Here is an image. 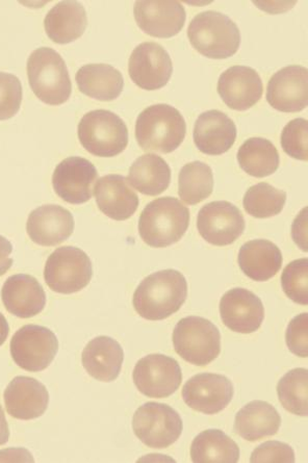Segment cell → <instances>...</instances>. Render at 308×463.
Listing matches in <instances>:
<instances>
[{
	"instance_id": "1",
	"label": "cell",
	"mask_w": 308,
	"mask_h": 463,
	"mask_svg": "<svg viewBox=\"0 0 308 463\" xmlns=\"http://www.w3.org/2000/svg\"><path fill=\"white\" fill-rule=\"evenodd\" d=\"M188 297V282L183 274L169 269L147 276L134 294L135 312L144 319L162 321L181 309Z\"/></svg>"
},
{
	"instance_id": "2",
	"label": "cell",
	"mask_w": 308,
	"mask_h": 463,
	"mask_svg": "<svg viewBox=\"0 0 308 463\" xmlns=\"http://www.w3.org/2000/svg\"><path fill=\"white\" fill-rule=\"evenodd\" d=\"M189 225L188 207L176 198L162 197L148 203L142 212L139 233L148 246L165 248L181 241Z\"/></svg>"
},
{
	"instance_id": "3",
	"label": "cell",
	"mask_w": 308,
	"mask_h": 463,
	"mask_svg": "<svg viewBox=\"0 0 308 463\" xmlns=\"http://www.w3.org/2000/svg\"><path fill=\"white\" fill-rule=\"evenodd\" d=\"M187 124L180 110L168 105L144 109L135 122V139L145 151L167 155L181 146L186 137Z\"/></svg>"
},
{
	"instance_id": "4",
	"label": "cell",
	"mask_w": 308,
	"mask_h": 463,
	"mask_svg": "<svg viewBox=\"0 0 308 463\" xmlns=\"http://www.w3.org/2000/svg\"><path fill=\"white\" fill-rule=\"evenodd\" d=\"M27 76L37 98L48 106H61L70 99L72 84L63 58L50 47H41L27 61Z\"/></svg>"
},
{
	"instance_id": "5",
	"label": "cell",
	"mask_w": 308,
	"mask_h": 463,
	"mask_svg": "<svg viewBox=\"0 0 308 463\" xmlns=\"http://www.w3.org/2000/svg\"><path fill=\"white\" fill-rule=\"evenodd\" d=\"M188 37L194 50L214 60L232 57L241 45L238 25L229 16L215 11L198 14L189 25Z\"/></svg>"
},
{
	"instance_id": "6",
	"label": "cell",
	"mask_w": 308,
	"mask_h": 463,
	"mask_svg": "<svg viewBox=\"0 0 308 463\" xmlns=\"http://www.w3.org/2000/svg\"><path fill=\"white\" fill-rule=\"evenodd\" d=\"M79 140L89 154L113 157L122 154L128 145V129L119 116L106 109H96L81 118Z\"/></svg>"
},
{
	"instance_id": "7",
	"label": "cell",
	"mask_w": 308,
	"mask_h": 463,
	"mask_svg": "<svg viewBox=\"0 0 308 463\" xmlns=\"http://www.w3.org/2000/svg\"><path fill=\"white\" fill-rule=\"evenodd\" d=\"M173 341L176 354L194 365H208L220 355V331L204 317L191 316L182 319L175 326Z\"/></svg>"
},
{
	"instance_id": "8",
	"label": "cell",
	"mask_w": 308,
	"mask_h": 463,
	"mask_svg": "<svg viewBox=\"0 0 308 463\" xmlns=\"http://www.w3.org/2000/svg\"><path fill=\"white\" fill-rule=\"evenodd\" d=\"M93 266L81 249L72 246L58 248L47 259L44 279L51 291L70 295L84 289L90 283Z\"/></svg>"
},
{
	"instance_id": "9",
	"label": "cell",
	"mask_w": 308,
	"mask_h": 463,
	"mask_svg": "<svg viewBox=\"0 0 308 463\" xmlns=\"http://www.w3.org/2000/svg\"><path fill=\"white\" fill-rule=\"evenodd\" d=\"M133 430L144 445L153 449H166L181 438L182 420L173 407L148 402L135 412Z\"/></svg>"
},
{
	"instance_id": "10",
	"label": "cell",
	"mask_w": 308,
	"mask_h": 463,
	"mask_svg": "<svg viewBox=\"0 0 308 463\" xmlns=\"http://www.w3.org/2000/svg\"><path fill=\"white\" fill-rule=\"evenodd\" d=\"M11 355L19 368L27 372L44 371L59 350L57 335L39 325H25L13 335Z\"/></svg>"
},
{
	"instance_id": "11",
	"label": "cell",
	"mask_w": 308,
	"mask_h": 463,
	"mask_svg": "<svg viewBox=\"0 0 308 463\" xmlns=\"http://www.w3.org/2000/svg\"><path fill=\"white\" fill-rule=\"evenodd\" d=\"M136 389L149 398H167L180 389L182 373L174 358L150 354L140 359L134 370Z\"/></svg>"
},
{
	"instance_id": "12",
	"label": "cell",
	"mask_w": 308,
	"mask_h": 463,
	"mask_svg": "<svg viewBox=\"0 0 308 463\" xmlns=\"http://www.w3.org/2000/svg\"><path fill=\"white\" fill-rule=\"evenodd\" d=\"M128 73L136 86L155 91L165 87L173 78V60L160 44L142 43L135 48L129 58Z\"/></svg>"
},
{
	"instance_id": "13",
	"label": "cell",
	"mask_w": 308,
	"mask_h": 463,
	"mask_svg": "<svg viewBox=\"0 0 308 463\" xmlns=\"http://www.w3.org/2000/svg\"><path fill=\"white\" fill-rule=\"evenodd\" d=\"M197 228L208 243L223 247L234 244L245 231V219L238 207L228 202L205 204L198 213Z\"/></svg>"
},
{
	"instance_id": "14",
	"label": "cell",
	"mask_w": 308,
	"mask_h": 463,
	"mask_svg": "<svg viewBox=\"0 0 308 463\" xmlns=\"http://www.w3.org/2000/svg\"><path fill=\"white\" fill-rule=\"evenodd\" d=\"M98 173L84 157L71 156L61 162L52 175L56 194L70 204H83L93 196Z\"/></svg>"
},
{
	"instance_id": "15",
	"label": "cell",
	"mask_w": 308,
	"mask_h": 463,
	"mask_svg": "<svg viewBox=\"0 0 308 463\" xmlns=\"http://www.w3.org/2000/svg\"><path fill=\"white\" fill-rule=\"evenodd\" d=\"M234 392V384L228 377L203 373L188 380L182 398L191 410L211 416L229 405Z\"/></svg>"
},
{
	"instance_id": "16",
	"label": "cell",
	"mask_w": 308,
	"mask_h": 463,
	"mask_svg": "<svg viewBox=\"0 0 308 463\" xmlns=\"http://www.w3.org/2000/svg\"><path fill=\"white\" fill-rule=\"evenodd\" d=\"M266 101L283 113H298L308 105V71L303 66L280 69L269 80Z\"/></svg>"
},
{
	"instance_id": "17",
	"label": "cell",
	"mask_w": 308,
	"mask_h": 463,
	"mask_svg": "<svg viewBox=\"0 0 308 463\" xmlns=\"http://www.w3.org/2000/svg\"><path fill=\"white\" fill-rule=\"evenodd\" d=\"M220 316L225 326L234 333L249 335L261 328L265 307L255 293L236 288L222 296Z\"/></svg>"
},
{
	"instance_id": "18",
	"label": "cell",
	"mask_w": 308,
	"mask_h": 463,
	"mask_svg": "<svg viewBox=\"0 0 308 463\" xmlns=\"http://www.w3.org/2000/svg\"><path fill=\"white\" fill-rule=\"evenodd\" d=\"M263 92L261 76L250 67H230L218 81V93L225 105L239 112L256 106Z\"/></svg>"
},
{
	"instance_id": "19",
	"label": "cell",
	"mask_w": 308,
	"mask_h": 463,
	"mask_svg": "<svg viewBox=\"0 0 308 463\" xmlns=\"http://www.w3.org/2000/svg\"><path fill=\"white\" fill-rule=\"evenodd\" d=\"M135 19L140 29L154 38H173L181 33L187 14L178 2H136Z\"/></svg>"
},
{
	"instance_id": "20",
	"label": "cell",
	"mask_w": 308,
	"mask_h": 463,
	"mask_svg": "<svg viewBox=\"0 0 308 463\" xmlns=\"http://www.w3.org/2000/svg\"><path fill=\"white\" fill-rule=\"evenodd\" d=\"M73 231L72 213L60 205L40 206L27 219V234L40 246L52 247L61 244L71 237Z\"/></svg>"
},
{
	"instance_id": "21",
	"label": "cell",
	"mask_w": 308,
	"mask_h": 463,
	"mask_svg": "<svg viewBox=\"0 0 308 463\" xmlns=\"http://www.w3.org/2000/svg\"><path fill=\"white\" fill-rule=\"evenodd\" d=\"M4 399L11 417L30 420L43 416L50 403V393L37 379L18 376L5 389Z\"/></svg>"
},
{
	"instance_id": "22",
	"label": "cell",
	"mask_w": 308,
	"mask_h": 463,
	"mask_svg": "<svg viewBox=\"0 0 308 463\" xmlns=\"http://www.w3.org/2000/svg\"><path fill=\"white\" fill-rule=\"evenodd\" d=\"M193 137L196 147L202 154L221 156L234 146L237 127L228 115L211 109L198 117Z\"/></svg>"
},
{
	"instance_id": "23",
	"label": "cell",
	"mask_w": 308,
	"mask_h": 463,
	"mask_svg": "<svg viewBox=\"0 0 308 463\" xmlns=\"http://www.w3.org/2000/svg\"><path fill=\"white\" fill-rule=\"evenodd\" d=\"M94 191L96 203L108 218L126 221L138 210L139 197L125 176L109 175L101 177Z\"/></svg>"
},
{
	"instance_id": "24",
	"label": "cell",
	"mask_w": 308,
	"mask_h": 463,
	"mask_svg": "<svg viewBox=\"0 0 308 463\" xmlns=\"http://www.w3.org/2000/svg\"><path fill=\"white\" fill-rule=\"evenodd\" d=\"M2 299L8 312L23 319L39 315L46 306V294L40 282L27 274H16L5 280Z\"/></svg>"
},
{
	"instance_id": "25",
	"label": "cell",
	"mask_w": 308,
	"mask_h": 463,
	"mask_svg": "<svg viewBox=\"0 0 308 463\" xmlns=\"http://www.w3.org/2000/svg\"><path fill=\"white\" fill-rule=\"evenodd\" d=\"M125 361L121 345L108 336H98L89 342L81 355L88 374L102 383L117 379Z\"/></svg>"
},
{
	"instance_id": "26",
	"label": "cell",
	"mask_w": 308,
	"mask_h": 463,
	"mask_svg": "<svg viewBox=\"0 0 308 463\" xmlns=\"http://www.w3.org/2000/svg\"><path fill=\"white\" fill-rule=\"evenodd\" d=\"M238 262L247 278L264 282L273 279L282 269L283 254L270 241L253 240L239 249Z\"/></svg>"
},
{
	"instance_id": "27",
	"label": "cell",
	"mask_w": 308,
	"mask_h": 463,
	"mask_svg": "<svg viewBox=\"0 0 308 463\" xmlns=\"http://www.w3.org/2000/svg\"><path fill=\"white\" fill-rule=\"evenodd\" d=\"M282 417L279 412L265 401H252L237 413L235 431L246 440L257 441L272 437L279 431Z\"/></svg>"
},
{
	"instance_id": "28",
	"label": "cell",
	"mask_w": 308,
	"mask_h": 463,
	"mask_svg": "<svg viewBox=\"0 0 308 463\" xmlns=\"http://www.w3.org/2000/svg\"><path fill=\"white\" fill-rule=\"evenodd\" d=\"M88 25L87 13L79 2H61L48 12L44 27L48 38L68 44L83 36Z\"/></svg>"
},
{
	"instance_id": "29",
	"label": "cell",
	"mask_w": 308,
	"mask_h": 463,
	"mask_svg": "<svg viewBox=\"0 0 308 463\" xmlns=\"http://www.w3.org/2000/svg\"><path fill=\"white\" fill-rule=\"evenodd\" d=\"M79 91L100 101L117 99L125 87V80L117 69L106 64H89L77 73Z\"/></svg>"
},
{
	"instance_id": "30",
	"label": "cell",
	"mask_w": 308,
	"mask_h": 463,
	"mask_svg": "<svg viewBox=\"0 0 308 463\" xmlns=\"http://www.w3.org/2000/svg\"><path fill=\"white\" fill-rule=\"evenodd\" d=\"M128 183L144 195L157 196L169 188L171 169L159 156H142L129 169Z\"/></svg>"
},
{
	"instance_id": "31",
	"label": "cell",
	"mask_w": 308,
	"mask_h": 463,
	"mask_svg": "<svg viewBox=\"0 0 308 463\" xmlns=\"http://www.w3.org/2000/svg\"><path fill=\"white\" fill-rule=\"evenodd\" d=\"M191 459L195 463H237L239 448L222 430H209L198 434L191 442Z\"/></svg>"
},
{
	"instance_id": "32",
	"label": "cell",
	"mask_w": 308,
	"mask_h": 463,
	"mask_svg": "<svg viewBox=\"0 0 308 463\" xmlns=\"http://www.w3.org/2000/svg\"><path fill=\"white\" fill-rule=\"evenodd\" d=\"M238 162L247 175L266 177L275 173L279 167L278 150L273 143L264 137H251L238 151Z\"/></svg>"
},
{
	"instance_id": "33",
	"label": "cell",
	"mask_w": 308,
	"mask_h": 463,
	"mask_svg": "<svg viewBox=\"0 0 308 463\" xmlns=\"http://www.w3.org/2000/svg\"><path fill=\"white\" fill-rule=\"evenodd\" d=\"M213 190L214 175L210 165L202 162L183 165L178 176V195L184 203H201L211 195Z\"/></svg>"
},
{
	"instance_id": "34",
	"label": "cell",
	"mask_w": 308,
	"mask_h": 463,
	"mask_svg": "<svg viewBox=\"0 0 308 463\" xmlns=\"http://www.w3.org/2000/svg\"><path fill=\"white\" fill-rule=\"evenodd\" d=\"M286 202V193L274 188L269 184L261 183L251 186L246 192L243 204L250 216L265 219L279 215Z\"/></svg>"
},
{
	"instance_id": "35",
	"label": "cell",
	"mask_w": 308,
	"mask_h": 463,
	"mask_svg": "<svg viewBox=\"0 0 308 463\" xmlns=\"http://www.w3.org/2000/svg\"><path fill=\"white\" fill-rule=\"evenodd\" d=\"M307 383V369L298 368L287 372L277 384L280 403L287 411L299 417L308 416Z\"/></svg>"
},
{
	"instance_id": "36",
	"label": "cell",
	"mask_w": 308,
	"mask_h": 463,
	"mask_svg": "<svg viewBox=\"0 0 308 463\" xmlns=\"http://www.w3.org/2000/svg\"><path fill=\"white\" fill-rule=\"evenodd\" d=\"M282 287L291 300L307 306L308 304V260L301 259L290 262L282 275Z\"/></svg>"
},
{
	"instance_id": "37",
	"label": "cell",
	"mask_w": 308,
	"mask_h": 463,
	"mask_svg": "<svg viewBox=\"0 0 308 463\" xmlns=\"http://www.w3.org/2000/svg\"><path fill=\"white\" fill-rule=\"evenodd\" d=\"M308 122L298 118L287 123L282 134V146L287 156L299 161H307Z\"/></svg>"
},
{
	"instance_id": "38",
	"label": "cell",
	"mask_w": 308,
	"mask_h": 463,
	"mask_svg": "<svg viewBox=\"0 0 308 463\" xmlns=\"http://www.w3.org/2000/svg\"><path fill=\"white\" fill-rule=\"evenodd\" d=\"M22 102V81L15 75L0 72V120H8L15 116Z\"/></svg>"
},
{
	"instance_id": "39",
	"label": "cell",
	"mask_w": 308,
	"mask_h": 463,
	"mask_svg": "<svg viewBox=\"0 0 308 463\" xmlns=\"http://www.w3.org/2000/svg\"><path fill=\"white\" fill-rule=\"evenodd\" d=\"M296 461L294 449L285 442L271 440L266 441L252 452V463H294Z\"/></svg>"
},
{
	"instance_id": "40",
	"label": "cell",
	"mask_w": 308,
	"mask_h": 463,
	"mask_svg": "<svg viewBox=\"0 0 308 463\" xmlns=\"http://www.w3.org/2000/svg\"><path fill=\"white\" fill-rule=\"evenodd\" d=\"M287 348L293 354L306 358L308 355V314L296 316L287 326L285 334Z\"/></svg>"
},
{
	"instance_id": "41",
	"label": "cell",
	"mask_w": 308,
	"mask_h": 463,
	"mask_svg": "<svg viewBox=\"0 0 308 463\" xmlns=\"http://www.w3.org/2000/svg\"><path fill=\"white\" fill-rule=\"evenodd\" d=\"M13 246L11 241L0 236V276L8 272L13 266L14 260L11 258Z\"/></svg>"
},
{
	"instance_id": "42",
	"label": "cell",
	"mask_w": 308,
	"mask_h": 463,
	"mask_svg": "<svg viewBox=\"0 0 308 463\" xmlns=\"http://www.w3.org/2000/svg\"><path fill=\"white\" fill-rule=\"evenodd\" d=\"M292 232L293 238L294 240H295L297 244L299 241L300 233H303V237L306 240V207L303 212L299 213L297 219L295 220V222H294Z\"/></svg>"
},
{
	"instance_id": "43",
	"label": "cell",
	"mask_w": 308,
	"mask_h": 463,
	"mask_svg": "<svg viewBox=\"0 0 308 463\" xmlns=\"http://www.w3.org/2000/svg\"><path fill=\"white\" fill-rule=\"evenodd\" d=\"M10 439V430L2 405H0V446L6 444Z\"/></svg>"
},
{
	"instance_id": "44",
	"label": "cell",
	"mask_w": 308,
	"mask_h": 463,
	"mask_svg": "<svg viewBox=\"0 0 308 463\" xmlns=\"http://www.w3.org/2000/svg\"><path fill=\"white\" fill-rule=\"evenodd\" d=\"M10 333L9 323L6 321L5 316L0 313V347L5 343Z\"/></svg>"
}]
</instances>
